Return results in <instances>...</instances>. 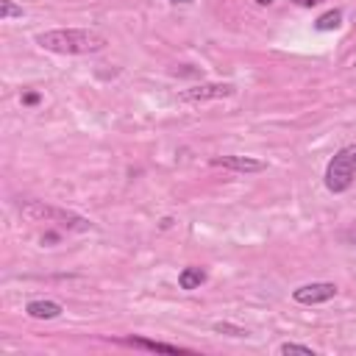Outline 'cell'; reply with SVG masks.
Listing matches in <instances>:
<instances>
[{"label":"cell","mask_w":356,"mask_h":356,"mask_svg":"<svg viewBox=\"0 0 356 356\" xmlns=\"http://www.w3.org/2000/svg\"><path fill=\"white\" fill-rule=\"evenodd\" d=\"M36 42L50 50V53H64V56H86V53H97L103 50L108 42L103 33L89 31V28H56V31H44L36 36Z\"/></svg>","instance_id":"6da1fadb"},{"label":"cell","mask_w":356,"mask_h":356,"mask_svg":"<svg viewBox=\"0 0 356 356\" xmlns=\"http://www.w3.org/2000/svg\"><path fill=\"white\" fill-rule=\"evenodd\" d=\"M19 211L33 220V222H56L61 228H70V231H89L92 222L75 211H67V209H58V206H50L44 200H25L19 206Z\"/></svg>","instance_id":"7a4b0ae2"},{"label":"cell","mask_w":356,"mask_h":356,"mask_svg":"<svg viewBox=\"0 0 356 356\" xmlns=\"http://www.w3.org/2000/svg\"><path fill=\"white\" fill-rule=\"evenodd\" d=\"M353 178H356V145H348L331 156V161L325 167V186H328V192L342 195L350 189Z\"/></svg>","instance_id":"3957f363"},{"label":"cell","mask_w":356,"mask_h":356,"mask_svg":"<svg viewBox=\"0 0 356 356\" xmlns=\"http://www.w3.org/2000/svg\"><path fill=\"white\" fill-rule=\"evenodd\" d=\"M334 295H337V284H331V281H312V284L292 289V300L300 306H317V303L331 300Z\"/></svg>","instance_id":"277c9868"},{"label":"cell","mask_w":356,"mask_h":356,"mask_svg":"<svg viewBox=\"0 0 356 356\" xmlns=\"http://www.w3.org/2000/svg\"><path fill=\"white\" fill-rule=\"evenodd\" d=\"M236 89L234 83H197L189 86L178 95L181 103H206V100H220V97H231Z\"/></svg>","instance_id":"5b68a950"},{"label":"cell","mask_w":356,"mask_h":356,"mask_svg":"<svg viewBox=\"0 0 356 356\" xmlns=\"http://www.w3.org/2000/svg\"><path fill=\"white\" fill-rule=\"evenodd\" d=\"M211 164L222 167V170H234V172H259V170H264V161L250 159V156H214Z\"/></svg>","instance_id":"8992f818"},{"label":"cell","mask_w":356,"mask_h":356,"mask_svg":"<svg viewBox=\"0 0 356 356\" xmlns=\"http://www.w3.org/2000/svg\"><path fill=\"white\" fill-rule=\"evenodd\" d=\"M25 314L33 320H56L61 314V303L56 300H31L25 306Z\"/></svg>","instance_id":"52a82bcc"},{"label":"cell","mask_w":356,"mask_h":356,"mask_svg":"<svg viewBox=\"0 0 356 356\" xmlns=\"http://www.w3.org/2000/svg\"><path fill=\"white\" fill-rule=\"evenodd\" d=\"M206 278H209L206 270L192 264V267H184V270L178 273V286L186 289V292H192V289H200V286L206 284Z\"/></svg>","instance_id":"ba28073f"},{"label":"cell","mask_w":356,"mask_h":356,"mask_svg":"<svg viewBox=\"0 0 356 356\" xmlns=\"http://www.w3.org/2000/svg\"><path fill=\"white\" fill-rule=\"evenodd\" d=\"M128 345L134 348H145V350H161V353H186L184 348L178 345H170V342H156V339H145V337H128L125 339Z\"/></svg>","instance_id":"9c48e42d"},{"label":"cell","mask_w":356,"mask_h":356,"mask_svg":"<svg viewBox=\"0 0 356 356\" xmlns=\"http://www.w3.org/2000/svg\"><path fill=\"white\" fill-rule=\"evenodd\" d=\"M339 22H342V11L334 8V11H325L323 17H317L314 28H317V31H334V28H339Z\"/></svg>","instance_id":"30bf717a"},{"label":"cell","mask_w":356,"mask_h":356,"mask_svg":"<svg viewBox=\"0 0 356 356\" xmlns=\"http://www.w3.org/2000/svg\"><path fill=\"white\" fill-rule=\"evenodd\" d=\"M278 353H303V356H314V348L298 345V342H284V345L278 348Z\"/></svg>","instance_id":"8fae6325"},{"label":"cell","mask_w":356,"mask_h":356,"mask_svg":"<svg viewBox=\"0 0 356 356\" xmlns=\"http://www.w3.org/2000/svg\"><path fill=\"white\" fill-rule=\"evenodd\" d=\"M11 17H22V8L14 6L11 0H0V19H11Z\"/></svg>","instance_id":"7c38bea8"},{"label":"cell","mask_w":356,"mask_h":356,"mask_svg":"<svg viewBox=\"0 0 356 356\" xmlns=\"http://www.w3.org/2000/svg\"><path fill=\"white\" fill-rule=\"evenodd\" d=\"M214 331H225V334H231V337H248V331L245 328H236V325H231V323H214Z\"/></svg>","instance_id":"4fadbf2b"},{"label":"cell","mask_w":356,"mask_h":356,"mask_svg":"<svg viewBox=\"0 0 356 356\" xmlns=\"http://www.w3.org/2000/svg\"><path fill=\"white\" fill-rule=\"evenodd\" d=\"M22 103L33 106V103H39V95H36V92H28V95H22Z\"/></svg>","instance_id":"5bb4252c"},{"label":"cell","mask_w":356,"mask_h":356,"mask_svg":"<svg viewBox=\"0 0 356 356\" xmlns=\"http://www.w3.org/2000/svg\"><path fill=\"white\" fill-rule=\"evenodd\" d=\"M289 3H295V6H303V8H312V6H317V3H323V0H289Z\"/></svg>","instance_id":"9a60e30c"},{"label":"cell","mask_w":356,"mask_h":356,"mask_svg":"<svg viewBox=\"0 0 356 356\" xmlns=\"http://www.w3.org/2000/svg\"><path fill=\"white\" fill-rule=\"evenodd\" d=\"M256 3H259V6H270L273 0H256Z\"/></svg>","instance_id":"2e32d148"},{"label":"cell","mask_w":356,"mask_h":356,"mask_svg":"<svg viewBox=\"0 0 356 356\" xmlns=\"http://www.w3.org/2000/svg\"><path fill=\"white\" fill-rule=\"evenodd\" d=\"M170 3H192V0H170Z\"/></svg>","instance_id":"e0dca14e"}]
</instances>
